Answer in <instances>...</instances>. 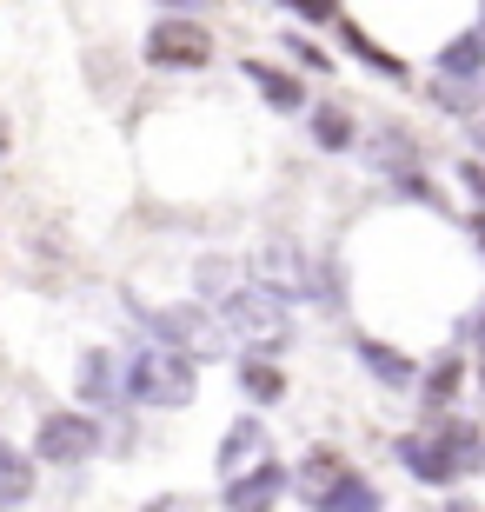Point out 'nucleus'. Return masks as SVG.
I'll return each instance as SVG.
<instances>
[{
	"instance_id": "nucleus-1",
	"label": "nucleus",
	"mask_w": 485,
	"mask_h": 512,
	"mask_svg": "<svg viewBox=\"0 0 485 512\" xmlns=\"http://www.w3.org/2000/svg\"><path fill=\"white\" fill-rule=\"evenodd\" d=\"M127 393L133 406H187L193 399V360L173 346H140L127 366Z\"/></svg>"
},
{
	"instance_id": "nucleus-2",
	"label": "nucleus",
	"mask_w": 485,
	"mask_h": 512,
	"mask_svg": "<svg viewBox=\"0 0 485 512\" xmlns=\"http://www.w3.org/2000/svg\"><path fill=\"white\" fill-rule=\"evenodd\" d=\"M94 453H100V426L87 413H47L34 426V459H47V466H80Z\"/></svg>"
},
{
	"instance_id": "nucleus-3",
	"label": "nucleus",
	"mask_w": 485,
	"mask_h": 512,
	"mask_svg": "<svg viewBox=\"0 0 485 512\" xmlns=\"http://www.w3.org/2000/svg\"><path fill=\"white\" fill-rule=\"evenodd\" d=\"M147 60L153 67H206V60H213V40H206V27H193V20H153Z\"/></svg>"
},
{
	"instance_id": "nucleus-4",
	"label": "nucleus",
	"mask_w": 485,
	"mask_h": 512,
	"mask_svg": "<svg viewBox=\"0 0 485 512\" xmlns=\"http://www.w3.org/2000/svg\"><path fill=\"white\" fill-rule=\"evenodd\" d=\"M220 320L240 333V340L253 346H280L286 340V306L280 300H266V293H233V300H220Z\"/></svg>"
},
{
	"instance_id": "nucleus-5",
	"label": "nucleus",
	"mask_w": 485,
	"mask_h": 512,
	"mask_svg": "<svg viewBox=\"0 0 485 512\" xmlns=\"http://www.w3.org/2000/svg\"><path fill=\"white\" fill-rule=\"evenodd\" d=\"M266 453H273L266 426H260V419H240V426L220 439V473H226V486H233V479H246V473H260Z\"/></svg>"
},
{
	"instance_id": "nucleus-6",
	"label": "nucleus",
	"mask_w": 485,
	"mask_h": 512,
	"mask_svg": "<svg viewBox=\"0 0 485 512\" xmlns=\"http://www.w3.org/2000/svg\"><path fill=\"white\" fill-rule=\"evenodd\" d=\"M147 326H153V340H160V346H173V353H187V360H200V353H206V340H213V326H206V313H200V306H173V313H147Z\"/></svg>"
},
{
	"instance_id": "nucleus-7",
	"label": "nucleus",
	"mask_w": 485,
	"mask_h": 512,
	"mask_svg": "<svg viewBox=\"0 0 485 512\" xmlns=\"http://www.w3.org/2000/svg\"><path fill=\"white\" fill-rule=\"evenodd\" d=\"M399 466H406L412 479H426V486H452V479L466 473V466H459L432 433H406V439H399Z\"/></svg>"
},
{
	"instance_id": "nucleus-8",
	"label": "nucleus",
	"mask_w": 485,
	"mask_h": 512,
	"mask_svg": "<svg viewBox=\"0 0 485 512\" xmlns=\"http://www.w3.org/2000/svg\"><path fill=\"white\" fill-rule=\"evenodd\" d=\"M280 493H286V466L266 459L260 473H246V479L226 486V512H273V506H280Z\"/></svg>"
},
{
	"instance_id": "nucleus-9",
	"label": "nucleus",
	"mask_w": 485,
	"mask_h": 512,
	"mask_svg": "<svg viewBox=\"0 0 485 512\" xmlns=\"http://www.w3.org/2000/svg\"><path fill=\"white\" fill-rule=\"evenodd\" d=\"M439 74L452 80V87H472V80L485 74V34H459L446 47V54H439Z\"/></svg>"
},
{
	"instance_id": "nucleus-10",
	"label": "nucleus",
	"mask_w": 485,
	"mask_h": 512,
	"mask_svg": "<svg viewBox=\"0 0 485 512\" xmlns=\"http://www.w3.org/2000/svg\"><path fill=\"white\" fill-rule=\"evenodd\" d=\"M246 80L266 94V107H280V114H299L306 107V94H299V80L280 74V67H260V60H246Z\"/></svg>"
},
{
	"instance_id": "nucleus-11",
	"label": "nucleus",
	"mask_w": 485,
	"mask_h": 512,
	"mask_svg": "<svg viewBox=\"0 0 485 512\" xmlns=\"http://www.w3.org/2000/svg\"><path fill=\"white\" fill-rule=\"evenodd\" d=\"M313 512H379V486H373V479H359V473H346L333 493L313 499Z\"/></svg>"
},
{
	"instance_id": "nucleus-12",
	"label": "nucleus",
	"mask_w": 485,
	"mask_h": 512,
	"mask_svg": "<svg viewBox=\"0 0 485 512\" xmlns=\"http://www.w3.org/2000/svg\"><path fill=\"white\" fill-rule=\"evenodd\" d=\"M359 366H366V373H373L379 386H392V393H406V386L419 380V373H412V366L399 360L392 346H379V340H359Z\"/></svg>"
},
{
	"instance_id": "nucleus-13",
	"label": "nucleus",
	"mask_w": 485,
	"mask_h": 512,
	"mask_svg": "<svg viewBox=\"0 0 485 512\" xmlns=\"http://www.w3.org/2000/svg\"><path fill=\"white\" fill-rule=\"evenodd\" d=\"M80 399H87V406H113V399H120L113 353H87V360H80Z\"/></svg>"
},
{
	"instance_id": "nucleus-14",
	"label": "nucleus",
	"mask_w": 485,
	"mask_h": 512,
	"mask_svg": "<svg viewBox=\"0 0 485 512\" xmlns=\"http://www.w3.org/2000/svg\"><path fill=\"white\" fill-rule=\"evenodd\" d=\"M339 479H346V466H339V453H333V446H313V453L299 459V493H306V499L333 493Z\"/></svg>"
},
{
	"instance_id": "nucleus-15",
	"label": "nucleus",
	"mask_w": 485,
	"mask_h": 512,
	"mask_svg": "<svg viewBox=\"0 0 485 512\" xmlns=\"http://www.w3.org/2000/svg\"><path fill=\"white\" fill-rule=\"evenodd\" d=\"M27 493H34V459L0 446V506H27Z\"/></svg>"
},
{
	"instance_id": "nucleus-16",
	"label": "nucleus",
	"mask_w": 485,
	"mask_h": 512,
	"mask_svg": "<svg viewBox=\"0 0 485 512\" xmlns=\"http://www.w3.org/2000/svg\"><path fill=\"white\" fill-rule=\"evenodd\" d=\"M306 127H313V140L326 153L353 147V114H346V107H313V114H306Z\"/></svg>"
},
{
	"instance_id": "nucleus-17",
	"label": "nucleus",
	"mask_w": 485,
	"mask_h": 512,
	"mask_svg": "<svg viewBox=\"0 0 485 512\" xmlns=\"http://www.w3.org/2000/svg\"><path fill=\"white\" fill-rule=\"evenodd\" d=\"M240 386H246V393H253V399H260V406H273V399L286 393L280 366H266V360H246V366H240Z\"/></svg>"
},
{
	"instance_id": "nucleus-18",
	"label": "nucleus",
	"mask_w": 485,
	"mask_h": 512,
	"mask_svg": "<svg viewBox=\"0 0 485 512\" xmlns=\"http://www.w3.org/2000/svg\"><path fill=\"white\" fill-rule=\"evenodd\" d=\"M339 34H346V47H353V54H359V60H366V67H379V74H392V80H406V67H399V60H392V54H386V47H373V40L359 34L353 20H339Z\"/></svg>"
},
{
	"instance_id": "nucleus-19",
	"label": "nucleus",
	"mask_w": 485,
	"mask_h": 512,
	"mask_svg": "<svg viewBox=\"0 0 485 512\" xmlns=\"http://www.w3.org/2000/svg\"><path fill=\"white\" fill-rule=\"evenodd\" d=\"M193 286H200V293H206L213 306L240 293V286H233V266H226V260H200V266H193Z\"/></svg>"
},
{
	"instance_id": "nucleus-20",
	"label": "nucleus",
	"mask_w": 485,
	"mask_h": 512,
	"mask_svg": "<svg viewBox=\"0 0 485 512\" xmlns=\"http://www.w3.org/2000/svg\"><path fill=\"white\" fill-rule=\"evenodd\" d=\"M459 380H466V360H446V366L426 380V399H432V406H446V399L459 393Z\"/></svg>"
},
{
	"instance_id": "nucleus-21",
	"label": "nucleus",
	"mask_w": 485,
	"mask_h": 512,
	"mask_svg": "<svg viewBox=\"0 0 485 512\" xmlns=\"http://www.w3.org/2000/svg\"><path fill=\"white\" fill-rule=\"evenodd\" d=\"M459 187H466V193H472V207L485 213V167H479V160H466V167H459Z\"/></svg>"
},
{
	"instance_id": "nucleus-22",
	"label": "nucleus",
	"mask_w": 485,
	"mask_h": 512,
	"mask_svg": "<svg viewBox=\"0 0 485 512\" xmlns=\"http://www.w3.org/2000/svg\"><path fill=\"white\" fill-rule=\"evenodd\" d=\"M293 54H299V60H306V67H313V74H326V54H319L313 40H299V34H293Z\"/></svg>"
},
{
	"instance_id": "nucleus-23",
	"label": "nucleus",
	"mask_w": 485,
	"mask_h": 512,
	"mask_svg": "<svg viewBox=\"0 0 485 512\" xmlns=\"http://www.w3.org/2000/svg\"><path fill=\"white\" fill-rule=\"evenodd\" d=\"M472 147H479V153H485V120H479V127H472Z\"/></svg>"
},
{
	"instance_id": "nucleus-24",
	"label": "nucleus",
	"mask_w": 485,
	"mask_h": 512,
	"mask_svg": "<svg viewBox=\"0 0 485 512\" xmlns=\"http://www.w3.org/2000/svg\"><path fill=\"white\" fill-rule=\"evenodd\" d=\"M446 512H472V506H459V499H452V506H446Z\"/></svg>"
},
{
	"instance_id": "nucleus-25",
	"label": "nucleus",
	"mask_w": 485,
	"mask_h": 512,
	"mask_svg": "<svg viewBox=\"0 0 485 512\" xmlns=\"http://www.w3.org/2000/svg\"><path fill=\"white\" fill-rule=\"evenodd\" d=\"M479 94H485V87H479Z\"/></svg>"
}]
</instances>
